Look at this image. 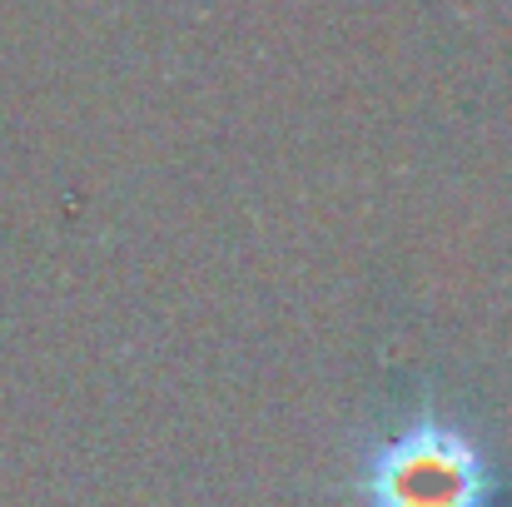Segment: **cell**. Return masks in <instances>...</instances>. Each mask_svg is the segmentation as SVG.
Here are the masks:
<instances>
[{
    "label": "cell",
    "instance_id": "6da1fadb",
    "mask_svg": "<svg viewBox=\"0 0 512 507\" xmlns=\"http://www.w3.org/2000/svg\"><path fill=\"white\" fill-rule=\"evenodd\" d=\"M358 493L368 507H488L498 478L463 428L423 413L368 453Z\"/></svg>",
    "mask_w": 512,
    "mask_h": 507
}]
</instances>
